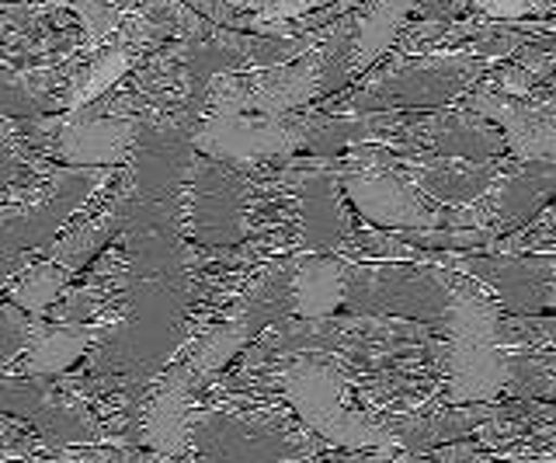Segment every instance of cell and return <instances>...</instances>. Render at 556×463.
<instances>
[{
    "mask_svg": "<svg viewBox=\"0 0 556 463\" xmlns=\"http://www.w3.org/2000/svg\"><path fill=\"white\" fill-rule=\"evenodd\" d=\"M501 303L486 289L452 272V300L439 321L445 349V390L442 404H486L501 401L504 349L497 341Z\"/></svg>",
    "mask_w": 556,
    "mask_h": 463,
    "instance_id": "obj_1",
    "label": "cell"
},
{
    "mask_svg": "<svg viewBox=\"0 0 556 463\" xmlns=\"http://www.w3.org/2000/svg\"><path fill=\"white\" fill-rule=\"evenodd\" d=\"M286 398L313 433L341 450H390L400 453L387 422L348 404V384L327 359H295L286 370Z\"/></svg>",
    "mask_w": 556,
    "mask_h": 463,
    "instance_id": "obj_2",
    "label": "cell"
},
{
    "mask_svg": "<svg viewBox=\"0 0 556 463\" xmlns=\"http://www.w3.org/2000/svg\"><path fill=\"white\" fill-rule=\"evenodd\" d=\"M494 71L473 53H421L417 60H400L387 66L369 88L358 91L348 109L352 112H421V109H445L452 101L469 95L477 84Z\"/></svg>",
    "mask_w": 556,
    "mask_h": 463,
    "instance_id": "obj_3",
    "label": "cell"
},
{
    "mask_svg": "<svg viewBox=\"0 0 556 463\" xmlns=\"http://www.w3.org/2000/svg\"><path fill=\"white\" fill-rule=\"evenodd\" d=\"M452 300V268L425 262H387L348 268L344 303L362 317L439 324Z\"/></svg>",
    "mask_w": 556,
    "mask_h": 463,
    "instance_id": "obj_4",
    "label": "cell"
},
{
    "mask_svg": "<svg viewBox=\"0 0 556 463\" xmlns=\"http://www.w3.org/2000/svg\"><path fill=\"white\" fill-rule=\"evenodd\" d=\"M393 153L365 147L344 171V196L362 220L382 230L407 227H439V210L421 199V192L396 171Z\"/></svg>",
    "mask_w": 556,
    "mask_h": 463,
    "instance_id": "obj_5",
    "label": "cell"
},
{
    "mask_svg": "<svg viewBox=\"0 0 556 463\" xmlns=\"http://www.w3.org/2000/svg\"><path fill=\"white\" fill-rule=\"evenodd\" d=\"M452 272L477 279L504 314H543L556 272V251H456Z\"/></svg>",
    "mask_w": 556,
    "mask_h": 463,
    "instance_id": "obj_6",
    "label": "cell"
},
{
    "mask_svg": "<svg viewBox=\"0 0 556 463\" xmlns=\"http://www.w3.org/2000/svg\"><path fill=\"white\" fill-rule=\"evenodd\" d=\"M396 133H390V147L410 158H452V161H497L504 158V133L469 109L428 112V115H400Z\"/></svg>",
    "mask_w": 556,
    "mask_h": 463,
    "instance_id": "obj_7",
    "label": "cell"
},
{
    "mask_svg": "<svg viewBox=\"0 0 556 463\" xmlns=\"http://www.w3.org/2000/svg\"><path fill=\"white\" fill-rule=\"evenodd\" d=\"M463 109L483 115L504 133V150L515 161H556V115L529 98H515L477 84Z\"/></svg>",
    "mask_w": 556,
    "mask_h": 463,
    "instance_id": "obj_8",
    "label": "cell"
},
{
    "mask_svg": "<svg viewBox=\"0 0 556 463\" xmlns=\"http://www.w3.org/2000/svg\"><path fill=\"white\" fill-rule=\"evenodd\" d=\"M508 153L497 161H452V158H410L396 161L404 175L431 210H463L491 196L501 171L508 167Z\"/></svg>",
    "mask_w": 556,
    "mask_h": 463,
    "instance_id": "obj_9",
    "label": "cell"
},
{
    "mask_svg": "<svg viewBox=\"0 0 556 463\" xmlns=\"http://www.w3.org/2000/svg\"><path fill=\"white\" fill-rule=\"evenodd\" d=\"M473 439L494 460H556V401H497Z\"/></svg>",
    "mask_w": 556,
    "mask_h": 463,
    "instance_id": "obj_10",
    "label": "cell"
},
{
    "mask_svg": "<svg viewBox=\"0 0 556 463\" xmlns=\"http://www.w3.org/2000/svg\"><path fill=\"white\" fill-rule=\"evenodd\" d=\"M556 196V161H508L483 205V227L501 237L521 230ZM491 245V248H494Z\"/></svg>",
    "mask_w": 556,
    "mask_h": 463,
    "instance_id": "obj_11",
    "label": "cell"
},
{
    "mask_svg": "<svg viewBox=\"0 0 556 463\" xmlns=\"http://www.w3.org/2000/svg\"><path fill=\"white\" fill-rule=\"evenodd\" d=\"M497 401L486 404H434L428 411H417V415L404 418H390V433L396 436V446L404 453H428L434 446L469 439L477 428L494 418Z\"/></svg>",
    "mask_w": 556,
    "mask_h": 463,
    "instance_id": "obj_12",
    "label": "cell"
},
{
    "mask_svg": "<svg viewBox=\"0 0 556 463\" xmlns=\"http://www.w3.org/2000/svg\"><path fill=\"white\" fill-rule=\"evenodd\" d=\"M188 387H191V366H178L174 373H167L164 387L153 393V401L143 415V439L156 453H185Z\"/></svg>",
    "mask_w": 556,
    "mask_h": 463,
    "instance_id": "obj_13",
    "label": "cell"
},
{
    "mask_svg": "<svg viewBox=\"0 0 556 463\" xmlns=\"http://www.w3.org/2000/svg\"><path fill=\"white\" fill-rule=\"evenodd\" d=\"M348 265L338 254H309L292 279V311L303 321H327L344 303Z\"/></svg>",
    "mask_w": 556,
    "mask_h": 463,
    "instance_id": "obj_14",
    "label": "cell"
},
{
    "mask_svg": "<svg viewBox=\"0 0 556 463\" xmlns=\"http://www.w3.org/2000/svg\"><path fill=\"white\" fill-rule=\"evenodd\" d=\"M132 126L118 118H91L74 123L60 136V153L70 164H115L126 158Z\"/></svg>",
    "mask_w": 556,
    "mask_h": 463,
    "instance_id": "obj_15",
    "label": "cell"
},
{
    "mask_svg": "<svg viewBox=\"0 0 556 463\" xmlns=\"http://www.w3.org/2000/svg\"><path fill=\"white\" fill-rule=\"evenodd\" d=\"M414 11V0H369V8L358 14V36H355V74L387 53L393 39L404 32L407 14Z\"/></svg>",
    "mask_w": 556,
    "mask_h": 463,
    "instance_id": "obj_16",
    "label": "cell"
},
{
    "mask_svg": "<svg viewBox=\"0 0 556 463\" xmlns=\"http://www.w3.org/2000/svg\"><path fill=\"white\" fill-rule=\"evenodd\" d=\"M501 401H556V376L546 352L504 349Z\"/></svg>",
    "mask_w": 556,
    "mask_h": 463,
    "instance_id": "obj_17",
    "label": "cell"
},
{
    "mask_svg": "<svg viewBox=\"0 0 556 463\" xmlns=\"http://www.w3.org/2000/svg\"><path fill=\"white\" fill-rule=\"evenodd\" d=\"M306 234L313 248H334L348 237V220L341 213L334 175H313L306 182Z\"/></svg>",
    "mask_w": 556,
    "mask_h": 463,
    "instance_id": "obj_18",
    "label": "cell"
},
{
    "mask_svg": "<svg viewBox=\"0 0 556 463\" xmlns=\"http://www.w3.org/2000/svg\"><path fill=\"white\" fill-rule=\"evenodd\" d=\"M87 341H91V331L70 328V324H60V328H49V331H35L28 346V370L46 373V376L60 373L74 363V359H80Z\"/></svg>",
    "mask_w": 556,
    "mask_h": 463,
    "instance_id": "obj_19",
    "label": "cell"
},
{
    "mask_svg": "<svg viewBox=\"0 0 556 463\" xmlns=\"http://www.w3.org/2000/svg\"><path fill=\"white\" fill-rule=\"evenodd\" d=\"M251 324L248 321H226L219 328L199 338L195 352H191V373H216L233 359V352L251 338Z\"/></svg>",
    "mask_w": 556,
    "mask_h": 463,
    "instance_id": "obj_20",
    "label": "cell"
},
{
    "mask_svg": "<svg viewBox=\"0 0 556 463\" xmlns=\"http://www.w3.org/2000/svg\"><path fill=\"white\" fill-rule=\"evenodd\" d=\"M60 289H63L60 265H42L22 279V286H17V293H14V303L25 306V311H31V314H42L46 306L56 300Z\"/></svg>",
    "mask_w": 556,
    "mask_h": 463,
    "instance_id": "obj_21",
    "label": "cell"
},
{
    "mask_svg": "<svg viewBox=\"0 0 556 463\" xmlns=\"http://www.w3.org/2000/svg\"><path fill=\"white\" fill-rule=\"evenodd\" d=\"M52 98L46 95V88H35L28 80L17 77H0V112L11 115H46L52 112Z\"/></svg>",
    "mask_w": 556,
    "mask_h": 463,
    "instance_id": "obj_22",
    "label": "cell"
},
{
    "mask_svg": "<svg viewBox=\"0 0 556 463\" xmlns=\"http://www.w3.org/2000/svg\"><path fill=\"white\" fill-rule=\"evenodd\" d=\"M112 227H115V213H109L104 220H94L87 230L74 234V237H70V241H63V245H60L56 262H60L63 268H77V265H84L87 259H91L94 251H101V245H104V241H109Z\"/></svg>",
    "mask_w": 556,
    "mask_h": 463,
    "instance_id": "obj_23",
    "label": "cell"
},
{
    "mask_svg": "<svg viewBox=\"0 0 556 463\" xmlns=\"http://www.w3.org/2000/svg\"><path fill=\"white\" fill-rule=\"evenodd\" d=\"M473 11H483L491 22H543L556 14V0H473Z\"/></svg>",
    "mask_w": 556,
    "mask_h": 463,
    "instance_id": "obj_24",
    "label": "cell"
},
{
    "mask_svg": "<svg viewBox=\"0 0 556 463\" xmlns=\"http://www.w3.org/2000/svg\"><path fill=\"white\" fill-rule=\"evenodd\" d=\"M129 66V53L126 49H115V53H104L91 71H87L84 77H80V84L74 88V95L70 98H77V101H87V98H94V95H101L109 84H115L118 77H122V71Z\"/></svg>",
    "mask_w": 556,
    "mask_h": 463,
    "instance_id": "obj_25",
    "label": "cell"
},
{
    "mask_svg": "<svg viewBox=\"0 0 556 463\" xmlns=\"http://www.w3.org/2000/svg\"><path fill=\"white\" fill-rule=\"evenodd\" d=\"M74 8L80 11V22L91 39L109 36V32L118 25V8L112 0H74Z\"/></svg>",
    "mask_w": 556,
    "mask_h": 463,
    "instance_id": "obj_26",
    "label": "cell"
},
{
    "mask_svg": "<svg viewBox=\"0 0 556 463\" xmlns=\"http://www.w3.org/2000/svg\"><path fill=\"white\" fill-rule=\"evenodd\" d=\"M414 11L421 22H439V25H452L469 18L473 11V0H414Z\"/></svg>",
    "mask_w": 556,
    "mask_h": 463,
    "instance_id": "obj_27",
    "label": "cell"
},
{
    "mask_svg": "<svg viewBox=\"0 0 556 463\" xmlns=\"http://www.w3.org/2000/svg\"><path fill=\"white\" fill-rule=\"evenodd\" d=\"M393 456L396 453H390V450H348V456H341L338 463H393Z\"/></svg>",
    "mask_w": 556,
    "mask_h": 463,
    "instance_id": "obj_28",
    "label": "cell"
},
{
    "mask_svg": "<svg viewBox=\"0 0 556 463\" xmlns=\"http://www.w3.org/2000/svg\"><path fill=\"white\" fill-rule=\"evenodd\" d=\"M546 311L556 314V272H553V283H549V300H546Z\"/></svg>",
    "mask_w": 556,
    "mask_h": 463,
    "instance_id": "obj_29",
    "label": "cell"
},
{
    "mask_svg": "<svg viewBox=\"0 0 556 463\" xmlns=\"http://www.w3.org/2000/svg\"><path fill=\"white\" fill-rule=\"evenodd\" d=\"M497 463H556V460H526V456H515V460H497Z\"/></svg>",
    "mask_w": 556,
    "mask_h": 463,
    "instance_id": "obj_30",
    "label": "cell"
},
{
    "mask_svg": "<svg viewBox=\"0 0 556 463\" xmlns=\"http://www.w3.org/2000/svg\"><path fill=\"white\" fill-rule=\"evenodd\" d=\"M546 359H549V370H553V376H556V352H546Z\"/></svg>",
    "mask_w": 556,
    "mask_h": 463,
    "instance_id": "obj_31",
    "label": "cell"
},
{
    "mask_svg": "<svg viewBox=\"0 0 556 463\" xmlns=\"http://www.w3.org/2000/svg\"><path fill=\"white\" fill-rule=\"evenodd\" d=\"M543 32H556V25H543Z\"/></svg>",
    "mask_w": 556,
    "mask_h": 463,
    "instance_id": "obj_32",
    "label": "cell"
},
{
    "mask_svg": "<svg viewBox=\"0 0 556 463\" xmlns=\"http://www.w3.org/2000/svg\"><path fill=\"white\" fill-rule=\"evenodd\" d=\"M483 463H497V460H494V456H486V460H483Z\"/></svg>",
    "mask_w": 556,
    "mask_h": 463,
    "instance_id": "obj_33",
    "label": "cell"
},
{
    "mask_svg": "<svg viewBox=\"0 0 556 463\" xmlns=\"http://www.w3.org/2000/svg\"><path fill=\"white\" fill-rule=\"evenodd\" d=\"M327 463H338V460H327Z\"/></svg>",
    "mask_w": 556,
    "mask_h": 463,
    "instance_id": "obj_34",
    "label": "cell"
}]
</instances>
